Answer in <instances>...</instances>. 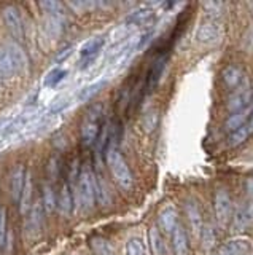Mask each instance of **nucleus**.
I'll list each match as a JSON object with an SVG mask.
<instances>
[{
	"label": "nucleus",
	"instance_id": "4468645a",
	"mask_svg": "<svg viewBox=\"0 0 253 255\" xmlns=\"http://www.w3.org/2000/svg\"><path fill=\"white\" fill-rule=\"evenodd\" d=\"M19 67L8 48H0V78H11L16 74H19Z\"/></svg>",
	"mask_w": 253,
	"mask_h": 255
},
{
	"label": "nucleus",
	"instance_id": "a878e982",
	"mask_svg": "<svg viewBox=\"0 0 253 255\" xmlns=\"http://www.w3.org/2000/svg\"><path fill=\"white\" fill-rule=\"evenodd\" d=\"M40 8L50 14V18H54V19H62L64 18V5L59 3V2H42L40 3Z\"/></svg>",
	"mask_w": 253,
	"mask_h": 255
},
{
	"label": "nucleus",
	"instance_id": "1a4fd4ad",
	"mask_svg": "<svg viewBox=\"0 0 253 255\" xmlns=\"http://www.w3.org/2000/svg\"><path fill=\"white\" fill-rule=\"evenodd\" d=\"M185 214H186V220H188V227H189V233H191L193 239H201L202 230H204V223H202V214L199 206L196 201H188L185 204Z\"/></svg>",
	"mask_w": 253,
	"mask_h": 255
},
{
	"label": "nucleus",
	"instance_id": "f03ea898",
	"mask_svg": "<svg viewBox=\"0 0 253 255\" xmlns=\"http://www.w3.org/2000/svg\"><path fill=\"white\" fill-rule=\"evenodd\" d=\"M102 126H104V109L100 104H96L88 110L82 123V140L84 145H92L99 140Z\"/></svg>",
	"mask_w": 253,
	"mask_h": 255
},
{
	"label": "nucleus",
	"instance_id": "2eb2a0df",
	"mask_svg": "<svg viewBox=\"0 0 253 255\" xmlns=\"http://www.w3.org/2000/svg\"><path fill=\"white\" fill-rule=\"evenodd\" d=\"M252 251V244L245 239H233L220 247L217 255H245Z\"/></svg>",
	"mask_w": 253,
	"mask_h": 255
},
{
	"label": "nucleus",
	"instance_id": "bb28decb",
	"mask_svg": "<svg viewBox=\"0 0 253 255\" xmlns=\"http://www.w3.org/2000/svg\"><path fill=\"white\" fill-rule=\"evenodd\" d=\"M105 86V82L104 80H100V82H96V83H92V85H88V86H84L83 90H80V93H78V101L80 102H86V101H89L94 94H97L100 91V88H104Z\"/></svg>",
	"mask_w": 253,
	"mask_h": 255
},
{
	"label": "nucleus",
	"instance_id": "39448f33",
	"mask_svg": "<svg viewBox=\"0 0 253 255\" xmlns=\"http://www.w3.org/2000/svg\"><path fill=\"white\" fill-rule=\"evenodd\" d=\"M213 211H215V219L220 227H226L233 220V199L226 190H217L213 195Z\"/></svg>",
	"mask_w": 253,
	"mask_h": 255
},
{
	"label": "nucleus",
	"instance_id": "4be33fe9",
	"mask_svg": "<svg viewBox=\"0 0 253 255\" xmlns=\"http://www.w3.org/2000/svg\"><path fill=\"white\" fill-rule=\"evenodd\" d=\"M56 207L62 215H69L72 211V195H70V190L67 187V183L61 187V191L56 199Z\"/></svg>",
	"mask_w": 253,
	"mask_h": 255
},
{
	"label": "nucleus",
	"instance_id": "c9c22d12",
	"mask_svg": "<svg viewBox=\"0 0 253 255\" xmlns=\"http://www.w3.org/2000/svg\"><path fill=\"white\" fill-rule=\"evenodd\" d=\"M252 11H253V6H252Z\"/></svg>",
	"mask_w": 253,
	"mask_h": 255
},
{
	"label": "nucleus",
	"instance_id": "9b49d317",
	"mask_svg": "<svg viewBox=\"0 0 253 255\" xmlns=\"http://www.w3.org/2000/svg\"><path fill=\"white\" fill-rule=\"evenodd\" d=\"M252 101V88L249 83H245L244 86H241L239 90H236L233 93V96L229 98L228 102V110L231 114H236V112H241L244 109L249 107V104Z\"/></svg>",
	"mask_w": 253,
	"mask_h": 255
},
{
	"label": "nucleus",
	"instance_id": "b1692460",
	"mask_svg": "<svg viewBox=\"0 0 253 255\" xmlns=\"http://www.w3.org/2000/svg\"><path fill=\"white\" fill-rule=\"evenodd\" d=\"M30 196H32V179H30V172L26 174L24 187H22V193L19 198V206H21V214H26L30 204Z\"/></svg>",
	"mask_w": 253,
	"mask_h": 255
},
{
	"label": "nucleus",
	"instance_id": "f8f14e48",
	"mask_svg": "<svg viewBox=\"0 0 253 255\" xmlns=\"http://www.w3.org/2000/svg\"><path fill=\"white\" fill-rule=\"evenodd\" d=\"M221 77H223V83L228 90H239L241 86H244L245 83V75L239 66L236 64H229L221 72Z\"/></svg>",
	"mask_w": 253,
	"mask_h": 255
},
{
	"label": "nucleus",
	"instance_id": "f704fd0d",
	"mask_svg": "<svg viewBox=\"0 0 253 255\" xmlns=\"http://www.w3.org/2000/svg\"><path fill=\"white\" fill-rule=\"evenodd\" d=\"M247 128H249V132L252 134V132H253V112H252V117H250V122L247 123Z\"/></svg>",
	"mask_w": 253,
	"mask_h": 255
},
{
	"label": "nucleus",
	"instance_id": "c85d7f7f",
	"mask_svg": "<svg viewBox=\"0 0 253 255\" xmlns=\"http://www.w3.org/2000/svg\"><path fill=\"white\" fill-rule=\"evenodd\" d=\"M66 75H67V72L66 70H62V69H53L48 75L45 77V85L46 86H51V88H54V86H58L62 80L66 78Z\"/></svg>",
	"mask_w": 253,
	"mask_h": 255
},
{
	"label": "nucleus",
	"instance_id": "a211bd4d",
	"mask_svg": "<svg viewBox=\"0 0 253 255\" xmlns=\"http://www.w3.org/2000/svg\"><path fill=\"white\" fill-rule=\"evenodd\" d=\"M42 230V203H37L32 207V212H30L29 223H27V235L30 238H35L40 235Z\"/></svg>",
	"mask_w": 253,
	"mask_h": 255
},
{
	"label": "nucleus",
	"instance_id": "9d476101",
	"mask_svg": "<svg viewBox=\"0 0 253 255\" xmlns=\"http://www.w3.org/2000/svg\"><path fill=\"white\" fill-rule=\"evenodd\" d=\"M2 16H3L5 26L11 32V35L18 40H22V37H24V29H22V21H21L19 11L14 6H6V8H3Z\"/></svg>",
	"mask_w": 253,
	"mask_h": 255
},
{
	"label": "nucleus",
	"instance_id": "2f4dec72",
	"mask_svg": "<svg viewBox=\"0 0 253 255\" xmlns=\"http://www.w3.org/2000/svg\"><path fill=\"white\" fill-rule=\"evenodd\" d=\"M158 120H160V117H158V112L156 110H152V112H148V114L144 117L142 126H144V129L147 132H152L155 128L158 126Z\"/></svg>",
	"mask_w": 253,
	"mask_h": 255
},
{
	"label": "nucleus",
	"instance_id": "20e7f679",
	"mask_svg": "<svg viewBox=\"0 0 253 255\" xmlns=\"http://www.w3.org/2000/svg\"><path fill=\"white\" fill-rule=\"evenodd\" d=\"M223 34H225L223 24H221L218 19L209 18L196 27L194 38H196L197 43L210 46V45H217L220 40L223 38Z\"/></svg>",
	"mask_w": 253,
	"mask_h": 255
},
{
	"label": "nucleus",
	"instance_id": "ddd939ff",
	"mask_svg": "<svg viewBox=\"0 0 253 255\" xmlns=\"http://www.w3.org/2000/svg\"><path fill=\"white\" fill-rule=\"evenodd\" d=\"M158 228L163 233H173V230L178 227V214L175 211V207L166 206L161 209L160 217H158Z\"/></svg>",
	"mask_w": 253,
	"mask_h": 255
},
{
	"label": "nucleus",
	"instance_id": "f3484780",
	"mask_svg": "<svg viewBox=\"0 0 253 255\" xmlns=\"http://www.w3.org/2000/svg\"><path fill=\"white\" fill-rule=\"evenodd\" d=\"M172 247L175 255H188V236L183 227H177L172 233Z\"/></svg>",
	"mask_w": 253,
	"mask_h": 255
},
{
	"label": "nucleus",
	"instance_id": "aec40b11",
	"mask_svg": "<svg viewBox=\"0 0 253 255\" xmlns=\"http://www.w3.org/2000/svg\"><path fill=\"white\" fill-rule=\"evenodd\" d=\"M148 241H150V249H152L153 255H164L166 252V244L161 235V230L158 227H152L148 231Z\"/></svg>",
	"mask_w": 253,
	"mask_h": 255
},
{
	"label": "nucleus",
	"instance_id": "5701e85b",
	"mask_svg": "<svg viewBox=\"0 0 253 255\" xmlns=\"http://www.w3.org/2000/svg\"><path fill=\"white\" fill-rule=\"evenodd\" d=\"M89 246H91V249L94 251V254H96V255H115L113 246L104 238H99V236L92 238L89 241Z\"/></svg>",
	"mask_w": 253,
	"mask_h": 255
},
{
	"label": "nucleus",
	"instance_id": "7ed1b4c3",
	"mask_svg": "<svg viewBox=\"0 0 253 255\" xmlns=\"http://www.w3.org/2000/svg\"><path fill=\"white\" fill-rule=\"evenodd\" d=\"M77 193L80 198V203L83 204L84 209H91L97 199L96 193V177L94 174L88 169V167H83V171L78 175V182H77Z\"/></svg>",
	"mask_w": 253,
	"mask_h": 255
},
{
	"label": "nucleus",
	"instance_id": "473e14b6",
	"mask_svg": "<svg viewBox=\"0 0 253 255\" xmlns=\"http://www.w3.org/2000/svg\"><path fill=\"white\" fill-rule=\"evenodd\" d=\"M201 241H202L204 249H210V247L213 246V243H215V236H213V233H212V230H210V228H204V230H202Z\"/></svg>",
	"mask_w": 253,
	"mask_h": 255
},
{
	"label": "nucleus",
	"instance_id": "cd10ccee",
	"mask_svg": "<svg viewBox=\"0 0 253 255\" xmlns=\"http://www.w3.org/2000/svg\"><path fill=\"white\" fill-rule=\"evenodd\" d=\"M5 46L8 48V51L11 53V56L14 58V61H16L19 70L22 72V70H24V69L27 67V58H26L24 51H22L16 43H8V45H5Z\"/></svg>",
	"mask_w": 253,
	"mask_h": 255
},
{
	"label": "nucleus",
	"instance_id": "393cba45",
	"mask_svg": "<svg viewBox=\"0 0 253 255\" xmlns=\"http://www.w3.org/2000/svg\"><path fill=\"white\" fill-rule=\"evenodd\" d=\"M126 255H147L144 239L139 236L129 238V241L126 243Z\"/></svg>",
	"mask_w": 253,
	"mask_h": 255
},
{
	"label": "nucleus",
	"instance_id": "f257e3e1",
	"mask_svg": "<svg viewBox=\"0 0 253 255\" xmlns=\"http://www.w3.org/2000/svg\"><path fill=\"white\" fill-rule=\"evenodd\" d=\"M105 159H107V166L110 172H112L115 182L123 190H131L134 185V177L124 156L121 155V151L115 145H108L105 151Z\"/></svg>",
	"mask_w": 253,
	"mask_h": 255
},
{
	"label": "nucleus",
	"instance_id": "dca6fc26",
	"mask_svg": "<svg viewBox=\"0 0 253 255\" xmlns=\"http://www.w3.org/2000/svg\"><path fill=\"white\" fill-rule=\"evenodd\" d=\"M24 180H26V174H24V166H18L14 167L11 172V179H10V193L11 199L14 203L19 201L21 193H22V187H24Z\"/></svg>",
	"mask_w": 253,
	"mask_h": 255
},
{
	"label": "nucleus",
	"instance_id": "6ab92c4d",
	"mask_svg": "<svg viewBox=\"0 0 253 255\" xmlns=\"http://www.w3.org/2000/svg\"><path fill=\"white\" fill-rule=\"evenodd\" d=\"M153 10L152 8H148V6H140L137 8L136 11H132L129 16H128V21L131 26H144V24H148L150 21L153 19Z\"/></svg>",
	"mask_w": 253,
	"mask_h": 255
},
{
	"label": "nucleus",
	"instance_id": "6e6552de",
	"mask_svg": "<svg viewBox=\"0 0 253 255\" xmlns=\"http://www.w3.org/2000/svg\"><path fill=\"white\" fill-rule=\"evenodd\" d=\"M105 45V38L104 37H94L89 38L88 42H84L83 46L80 48V67L86 69L91 66V62L97 58V54Z\"/></svg>",
	"mask_w": 253,
	"mask_h": 255
},
{
	"label": "nucleus",
	"instance_id": "c756f323",
	"mask_svg": "<svg viewBox=\"0 0 253 255\" xmlns=\"http://www.w3.org/2000/svg\"><path fill=\"white\" fill-rule=\"evenodd\" d=\"M249 128L247 125L239 128V129H236L234 132H231V135H229V145L231 147H237V145H241V143L245 142V139L249 137Z\"/></svg>",
	"mask_w": 253,
	"mask_h": 255
},
{
	"label": "nucleus",
	"instance_id": "72a5a7b5",
	"mask_svg": "<svg viewBox=\"0 0 253 255\" xmlns=\"http://www.w3.org/2000/svg\"><path fill=\"white\" fill-rule=\"evenodd\" d=\"M5 227H6V215L3 209H0V246L5 241Z\"/></svg>",
	"mask_w": 253,
	"mask_h": 255
},
{
	"label": "nucleus",
	"instance_id": "7c9ffc66",
	"mask_svg": "<svg viewBox=\"0 0 253 255\" xmlns=\"http://www.w3.org/2000/svg\"><path fill=\"white\" fill-rule=\"evenodd\" d=\"M43 206L46 212H53L56 207V199H54V191L50 185H45L43 188Z\"/></svg>",
	"mask_w": 253,
	"mask_h": 255
},
{
	"label": "nucleus",
	"instance_id": "412c9836",
	"mask_svg": "<svg viewBox=\"0 0 253 255\" xmlns=\"http://www.w3.org/2000/svg\"><path fill=\"white\" fill-rule=\"evenodd\" d=\"M249 117H252L250 107L244 109L241 112H236V114H231V115H229V118L226 120V129L234 132L236 129H239V128L245 126V122L249 120Z\"/></svg>",
	"mask_w": 253,
	"mask_h": 255
},
{
	"label": "nucleus",
	"instance_id": "0eeeda50",
	"mask_svg": "<svg viewBox=\"0 0 253 255\" xmlns=\"http://www.w3.org/2000/svg\"><path fill=\"white\" fill-rule=\"evenodd\" d=\"M169 61V54H158L156 59L152 62V66L148 67L147 77H145V83H144V94L152 93L155 88L160 83V80L166 70Z\"/></svg>",
	"mask_w": 253,
	"mask_h": 255
},
{
	"label": "nucleus",
	"instance_id": "423d86ee",
	"mask_svg": "<svg viewBox=\"0 0 253 255\" xmlns=\"http://www.w3.org/2000/svg\"><path fill=\"white\" fill-rule=\"evenodd\" d=\"M253 223V180H247V201L236 211L233 217V230L242 231Z\"/></svg>",
	"mask_w": 253,
	"mask_h": 255
}]
</instances>
